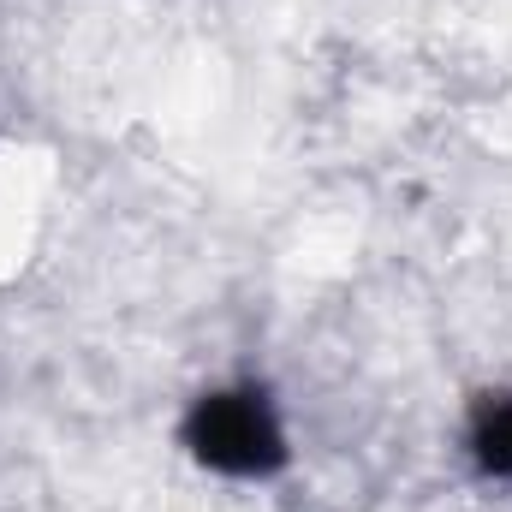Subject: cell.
<instances>
[{
  "label": "cell",
  "mask_w": 512,
  "mask_h": 512,
  "mask_svg": "<svg viewBox=\"0 0 512 512\" xmlns=\"http://www.w3.org/2000/svg\"><path fill=\"white\" fill-rule=\"evenodd\" d=\"M179 453L221 483H274L292 465V429L274 387L239 376L191 393L179 411Z\"/></svg>",
  "instance_id": "1"
},
{
  "label": "cell",
  "mask_w": 512,
  "mask_h": 512,
  "mask_svg": "<svg viewBox=\"0 0 512 512\" xmlns=\"http://www.w3.org/2000/svg\"><path fill=\"white\" fill-rule=\"evenodd\" d=\"M459 453H465V465H471L483 483L512 489V387H489V393L471 399Z\"/></svg>",
  "instance_id": "2"
}]
</instances>
